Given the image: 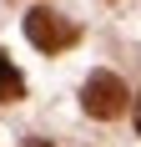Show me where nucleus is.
<instances>
[{"instance_id":"1","label":"nucleus","mask_w":141,"mask_h":147,"mask_svg":"<svg viewBox=\"0 0 141 147\" xmlns=\"http://www.w3.org/2000/svg\"><path fill=\"white\" fill-rule=\"evenodd\" d=\"M81 112L96 117V122L121 117V112H126V81H121L116 71H91L86 86H81Z\"/></svg>"},{"instance_id":"2","label":"nucleus","mask_w":141,"mask_h":147,"mask_svg":"<svg viewBox=\"0 0 141 147\" xmlns=\"http://www.w3.org/2000/svg\"><path fill=\"white\" fill-rule=\"evenodd\" d=\"M25 36H30V46H35V51H45V56H56V51H66V46L81 41V30L70 26L61 10H45V5L25 15Z\"/></svg>"},{"instance_id":"3","label":"nucleus","mask_w":141,"mask_h":147,"mask_svg":"<svg viewBox=\"0 0 141 147\" xmlns=\"http://www.w3.org/2000/svg\"><path fill=\"white\" fill-rule=\"evenodd\" d=\"M25 96V76L10 66V56L0 51V102H20Z\"/></svg>"},{"instance_id":"4","label":"nucleus","mask_w":141,"mask_h":147,"mask_svg":"<svg viewBox=\"0 0 141 147\" xmlns=\"http://www.w3.org/2000/svg\"><path fill=\"white\" fill-rule=\"evenodd\" d=\"M136 132H141V102H136Z\"/></svg>"},{"instance_id":"5","label":"nucleus","mask_w":141,"mask_h":147,"mask_svg":"<svg viewBox=\"0 0 141 147\" xmlns=\"http://www.w3.org/2000/svg\"><path fill=\"white\" fill-rule=\"evenodd\" d=\"M30 147H51V142H30Z\"/></svg>"}]
</instances>
